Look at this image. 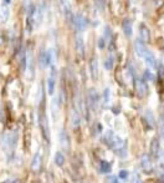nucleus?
I'll list each match as a JSON object with an SVG mask.
<instances>
[{
    "label": "nucleus",
    "mask_w": 164,
    "mask_h": 183,
    "mask_svg": "<svg viewBox=\"0 0 164 183\" xmlns=\"http://www.w3.org/2000/svg\"><path fill=\"white\" fill-rule=\"evenodd\" d=\"M40 65L41 67H47L49 65H51V53L50 51H46V50H43V51L40 53Z\"/></svg>",
    "instance_id": "9b49d317"
},
{
    "label": "nucleus",
    "mask_w": 164,
    "mask_h": 183,
    "mask_svg": "<svg viewBox=\"0 0 164 183\" xmlns=\"http://www.w3.org/2000/svg\"><path fill=\"white\" fill-rule=\"evenodd\" d=\"M90 71H91V76L93 80H97L98 77V64H97V60H92L90 63Z\"/></svg>",
    "instance_id": "2eb2a0df"
},
{
    "label": "nucleus",
    "mask_w": 164,
    "mask_h": 183,
    "mask_svg": "<svg viewBox=\"0 0 164 183\" xmlns=\"http://www.w3.org/2000/svg\"><path fill=\"white\" fill-rule=\"evenodd\" d=\"M136 94L139 97H144L147 94V85L146 81H143L142 79H137L136 80Z\"/></svg>",
    "instance_id": "9d476101"
},
{
    "label": "nucleus",
    "mask_w": 164,
    "mask_h": 183,
    "mask_svg": "<svg viewBox=\"0 0 164 183\" xmlns=\"http://www.w3.org/2000/svg\"><path fill=\"white\" fill-rule=\"evenodd\" d=\"M111 165L108 163V162H106V161H102L101 162V172L102 173H109L111 172Z\"/></svg>",
    "instance_id": "aec40b11"
},
{
    "label": "nucleus",
    "mask_w": 164,
    "mask_h": 183,
    "mask_svg": "<svg viewBox=\"0 0 164 183\" xmlns=\"http://www.w3.org/2000/svg\"><path fill=\"white\" fill-rule=\"evenodd\" d=\"M10 2H11V0H4V3L8 5V4H10Z\"/></svg>",
    "instance_id": "bb28decb"
},
{
    "label": "nucleus",
    "mask_w": 164,
    "mask_h": 183,
    "mask_svg": "<svg viewBox=\"0 0 164 183\" xmlns=\"http://www.w3.org/2000/svg\"><path fill=\"white\" fill-rule=\"evenodd\" d=\"M119 177H121V178H126V177H127V172H125V171H121Z\"/></svg>",
    "instance_id": "393cba45"
},
{
    "label": "nucleus",
    "mask_w": 164,
    "mask_h": 183,
    "mask_svg": "<svg viewBox=\"0 0 164 183\" xmlns=\"http://www.w3.org/2000/svg\"><path fill=\"white\" fill-rule=\"evenodd\" d=\"M150 153L154 158L158 157V155H159V141H158V138H153L152 143H150Z\"/></svg>",
    "instance_id": "dca6fc26"
},
{
    "label": "nucleus",
    "mask_w": 164,
    "mask_h": 183,
    "mask_svg": "<svg viewBox=\"0 0 164 183\" xmlns=\"http://www.w3.org/2000/svg\"><path fill=\"white\" fill-rule=\"evenodd\" d=\"M30 147V132L26 131V133H25V148L29 149Z\"/></svg>",
    "instance_id": "5701e85b"
},
{
    "label": "nucleus",
    "mask_w": 164,
    "mask_h": 183,
    "mask_svg": "<svg viewBox=\"0 0 164 183\" xmlns=\"http://www.w3.org/2000/svg\"><path fill=\"white\" fill-rule=\"evenodd\" d=\"M60 2V8H61V11H62L66 21L70 23V24H74V18H75V14L72 11V8H71V4L68 0H58Z\"/></svg>",
    "instance_id": "7ed1b4c3"
},
{
    "label": "nucleus",
    "mask_w": 164,
    "mask_h": 183,
    "mask_svg": "<svg viewBox=\"0 0 164 183\" xmlns=\"http://www.w3.org/2000/svg\"><path fill=\"white\" fill-rule=\"evenodd\" d=\"M108 182H109V183H118V181H117L116 177H109V178H108Z\"/></svg>",
    "instance_id": "b1692460"
},
{
    "label": "nucleus",
    "mask_w": 164,
    "mask_h": 183,
    "mask_svg": "<svg viewBox=\"0 0 164 183\" xmlns=\"http://www.w3.org/2000/svg\"><path fill=\"white\" fill-rule=\"evenodd\" d=\"M10 19V11L8 8H2L0 9V21L2 23H8Z\"/></svg>",
    "instance_id": "f3484780"
},
{
    "label": "nucleus",
    "mask_w": 164,
    "mask_h": 183,
    "mask_svg": "<svg viewBox=\"0 0 164 183\" xmlns=\"http://www.w3.org/2000/svg\"><path fill=\"white\" fill-rule=\"evenodd\" d=\"M55 87H56V69L55 66H52L50 71V75L47 77V94L54 95Z\"/></svg>",
    "instance_id": "39448f33"
},
{
    "label": "nucleus",
    "mask_w": 164,
    "mask_h": 183,
    "mask_svg": "<svg viewBox=\"0 0 164 183\" xmlns=\"http://www.w3.org/2000/svg\"><path fill=\"white\" fill-rule=\"evenodd\" d=\"M75 49H76V54L78 57H84L85 56V41L82 35H77L75 40Z\"/></svg>",
    "instance_id": "6e6552de"
},
{
    "label": "nucleus",
    "mask_w": 164,
    "mask_h": 183,
    "mask_svg": "<svg viewBox=\"0 0 164 183\" xmlns=\"http://www.w3.org/2000/svg\"><path fill=\"white\" fill-rule=\"evenodd\" d=\"M40 127H41V133H43L45 141L49 142V140H50V130H49L47 117H46V115L44 114V111L40 114Z\"/></svg>",
    "instance_id": "20e7f679"
},
{
    "label": "nucleus",
    "mask_w": 164,
    "mask_h": 183,
    "mask_svg": "<svg viewBox=\"0 0 164 183\" xmlns=\"http://www.w3.org/2000/svg\"><path fill=\"white\" fill-rule=\"evenodd\" d=\"M140 166H142L143 172L147 173V175H149V173L153 172V162H152L149 155H146V153L142 155V157H140Z\"/></svg>",
    "instance_id": "0eeeda50"
},
{
    "label": "nucleus",
    "mask_w": 164,
    "mask_h": 183,
    "mask_svg": "<svg viewBox=\"0 0 164 183\" xmlns=\"http://www.w3.org/2000/svg\"><path fill=\"white\" fill-rule=\"evenodd\" d=\"M74 25H75L77 31L81 33V31H84V30H86V27L88 25V21L82 14H76L75 18H74Z\"/></svg>",
    "instance_id": "423d86ee"
},
{
    "label": "nucleus",
    "mask_w": 164,
    "mask_h": 183,
    "mask_svg": "<svg viewBox=\"0 0 164 183\" xmlns=\"http://www.w3.org/2000/svg\"><path fill=\"white\" fill-rule=\"evenodd\" d=\"M134 50L136 53L139 57H142V60L144 61V64L150 67V69H154L157 66V59L154 56V54H153L150 50L146 46V44L142 41L140 39H138L137 41L134 43Z\"/></svg>",
    "instance_id": "f257e3e1"
},
{
    "label": "nucleus",
    "mask_w": 164,
    "mask_h": 183,
    "mask_svg": "<svg viewBox=\"0 0 164 183\" xmlns=\"http://www.w3.org/2000/svg\"><path fill=\"white\" fill-rule=\"evenodd\" d=\"M98 94L95 88H91L88 91V106L91 108V111H95V108L97 107V104H98Z\"/></svg>",
    "instance_id": "1a4fd4ad"
},
{
    "label": "nucleus",
    "mask_w": 164,
    "mask_h": 183,
    "mask_svg": "<svg viewBox=\"0 0 164 183\" xmlns=\"http://www.w3.org/2000/svg\"><path fill=\"white\" fill-rule=\"evenodd\" d=\"M139 35H140V40L143 43H147L150 40V31H149V29L147 25L144 24H142L139 26Z\"/></svg>",
    "instance_id": "ddd939ff"
},
{
    "label": "nucleus",
    "mask_w": 164,
    "mask_h": 183,
    "mask_svg": "<svg viewBox=\"0 0 164 183\" xmlns=\"http://www.w3.org/2000/svg\"><path fill=\"white\" fill-rule=\"evenodd\" d=\"M54 162H55L56 166L62 167V166L65 165V156L61 153V152H56V153H55V157H54Z\"/></svg>",
    "instance_id": "a211bd4d"
},
{
    "label": "nucleus",
    "mask_w": 164,
    "mask_h": 183,
    "mask_svg": "<svg viewBox=\"0 0 164 183\" xmlns=\"http://www.w3.org/2000/svg\"><path fill=\"white\" fill-rule=\"evenodd\" d=\"M133 183H142V181H140L138 177H136L134 179H133Z\"/></svg>",
    "instance_id": "a878e982"
},
{
    "label": "nucleus",
    "mask_w": 164,
    "mask_h": 183,
    "mask_svg": "<svg viewBox=\"0 0 164 183\" xmlns=\"http://www.w3.org/2000/svg\"><path fill=\"white\" fill-rule=\"evenodd\" d=\"M109 147L113 149L116 153L121 157H126L127 156V148H126V142L125 140H122L121 137L118 136H113V138H112V142Z\"/></svg>",
    "instance_id": "f03ea898"
},
{
    "label": "nucleus",
    "mask_w": 164,
    "mask_h": 183,
    "mask_svg": "<svg viewBox=\"0 0 164 183\" xmlns=\"http://www.w3.org/2000/svg\"><path fill=\"white\" fill-rule=\"evenodd\" d=\"M109 101H111V90H109V87H107V88H105V92H103V102H105V105H107Z\"/></svg>",
    "instance_id": "412c9836"
},
{
    "label": "nucleus",
    "mask_w": 164,
    "mask_h": 183,
    "mask_svg": "<svg viewBox=\"0 0 164 183\" xmlns=\"http://www.w3.org/2000/svg\"><path fill=\"white\" fill-rule=\"evenodd\" d=\"M60 142H61V146H62L64 148H68V137L66 135V132L65 131H61V133H60Z\"/></svg>",
    "instance_id": "6ab92c4d"
},
{
    "label": "nucleus",
    "mask_w": 164,
    "mask_h": 183,
    "mask_svg": "<svg viewBox=\"0 0 164 183\" xmlns=\"http://www.w3.org/2000/svg\"><path fill=\"white\" fill-rule=\"evenodd\" d=\"M122 29H123V33L127 37H131L133 34V24L129 19H125L122 23Z\"/></svg>",
    "instance_id": "4468645a"
},
{
    "label": "nucleus",
    "mask_w": 164,
    "mask_h": 183,
    "mask_svg": "<svg viewBox=\"0 0 164 183\" xmlns=\"http://www.w3.org/2000/svg\"><path fill=\"white\" fill-rule=\"evenodd\" d=\"M113 64H115L113 57L109 56V57L105 61V67H106V70H112V69H113Z\"/></svg>",
    "instance_id": "4be33fe9"
},
{
    "label": "nucleus",
    "mask_w": 164,
    "mask_h": 183,
    "mask_svg": "<svg viewBox=\"0 0 164 183\" xmlns=\"http://www.w3.org/2000/svg\"><path fill=\"white\" fill-rule=\"evenodd\" d=\"M41 163H43V158H41V153L37 151L34 155L33 161H31V169L34 172H39V169L41 168Z\"/></svg>",
    "instance_id": "f8f14e48"
}]
</instances>
